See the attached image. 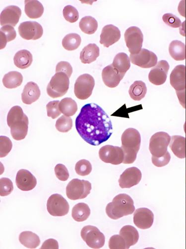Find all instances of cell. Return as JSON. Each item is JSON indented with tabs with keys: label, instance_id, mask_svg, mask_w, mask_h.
Here are the masks:
<instances>
[{
	"label": "cell",
	"instance_id": "cell-1",
	"mask_svg": "<svg viewBox=\"0 0 186 249\" xmlns=\"http://www.w3.org/2000/svg\"><path fill=\"white\" fill-rule=\"evenodd\" d=\"M75 124L79 136L92 146H99L107 141L113 133L110 119L94 103L88 104L82 107Z\"/></svg>",
	"mask_w": 186,
	"mask_h": 249
},
{
	"label": "cell",
	"instance_id": "cell-2",
	"mask_svg": "<svg viewBox=\"0 0 186 249\" xmlns=\"http://www.w3.org/2000/svg\"><path fill=\"white\" fill-rule=\"evenodd\" d=\"M29 123L28 117L21 107L16 106L10 109L7 116V124L14 140L20 141L25 139L28 134Z\"/></svg>",
	"mask_w": 186,
	"mask_h": 249
},
{
	"label": "cell",
	"instance_id": "cell-3",
	"mask_svg": "<svg viewBox=\"0 0 186 249\" xmlns=\"http://www.w3.org/2000/svg\"><path fill=\"white\" fill-rule=\"evenodd\" d=\"M122 146L124 154V164L134 163L137 159L140 143L141 137L139 132L134 128L126 129L121 137Z\"/></svg>",
	"mask_w": 186,
	"mask_h": 249
},
{
	"label": "cell",
	"instance_id": "cell-4",
	"mask_svg": "<svg viewBox=\"0 0 186 249\" xmlns=\"http://www.w3.org/2000/svg\"><path fill=\"white\" fill-rule=\"evenodd\" d=\"M135 211L134 201L127 194H120L116 196L106 207L108 216L113 220L132 214Z\"/></svg>",
	"mask_w": 186,
	"mask_h": 249
},
{
	"label": "cell",
	"instance_id": "cell-5",
	"mask_svg": "<svg viewBox=\"0 0 186 249\" xmlns=\"http://www.w3.org/2000/svg\"><path fill=\"white\" fill-rule=\"evenodd\" d=\"M69 85V78L66 74L56 73L52 77L47 87V94L52 98L61 97L67 93Z\"/></svg>",
	"mask_w": 186,
	"mask_h": 249
},
{
	"label": "cell",
	"instance_id": "cell-6",
	"mask_svg": "<svg viewBox=\"0 0 186 249\" xmlns=\"http://www.w3.org/2000/svg\"><path fill=\"white\" fill-rule=\"evenodd\" d=\"M92 184L89 181L73 179L66 187V195L72 200L86 198L90 194Z\"/></svg>",
	"mask_w": 186,
	"mask_h": 249
},
{
	"label": "cell",
	"instance_id": "cell-7",
	"mask_svg": "<svg viewBox=\"0 0 186 249\" xmlns=\"http://www.w3.org/2000/svg\"><path fill=\"white\" fill-rule=\"evenodd\" d=\"M80 236L91 248L100 249L105 244V236L96 227L91 225L84 227L81 231Z\"/></svg>",
	"mask_w": 186,
	"mask_h": 249
},
{
	"label": "cell",
	"instance_id": "cell-8",
	"mask_svg": "<svg viewBox=\"0 0 186 249\" xmlns=\"http://www.w3.org/2000/svg\"><path fill=\"white\" fill-rule=\"evenodd\" d=\"M171 137L167 133L160 132L155 134L150 141L149 150L153 156L160 157L168 152Z\"/></svg>",
	"mask_w": 186,
	"mask_h": 249
},
{
	"label": "cell",
	"instance_id": "cell-9",
	"mask_svg": "<svg viewBox=\"0 0 186 249\" xmlns=\"http://www.w3.org/2000/svg\"><path fill=\"white\" fill-rule=\"evenodd\" d=\"M94 86V79L91 75H81L75 83V94L80 100H86L92 95Z\"/></svg>",
	"mask_w": 186,
	"mask_h": 249
},
{
	"label": "cell",
	"instance_id": "cell-10",
	"mask_svg": "<svg viewBox=\"0 0 186 249\" xmlns=\"http://www.w3.org/2000/svg\"><path fill=\"white\" fill-rule=\"evenodd\" d=\"M47 209L49 213L53 216H64L69 213L70 206L63 196L59 194H54L50 196L47 200Z\"/></svg>",
	"mask_w": 186,
	"mask_h": 249
},
{
	"label": "cell",
	"instance_id": "cell-11",
	"mask_svg": "<svg viewBox=\"0 0 186 249\" xmlns=\"http://www.w3.org/2000/svg\"><path fill=\"white\" fill-rule=\"evenodd\" d=\"M124 37L130 53H139L142 49L143 41V35L140 28L137 27H130L126 31Z\"/></svg>",
	"mask_w": 186,
	"mask_h": 249
},
{
	"label": "cell",
	"instance_id": "cell-12",
	"mask_svg": "<svg viewBox=\"0 0 186 249\" xmlns=\"http://www.w3.org/2000/svg\"><path fill=\"white\" fill-rule=\"evenodd\" d=\"M170 84L175 89L178 98L186 96V67L176 66L170 76Z\"/></svg>",
	"mask_w": 186,
	"mask_h": 249
},
{
	"label": "cell",
	"instance_id": "cell-13",
	"mask_svg": "<svg viewBox=\"0 0 186 249\" xmlns=\"http://www.w3.org/2000/svg\"><path fill=\"white\" fill-rule=\"evenodd\" d=\"M100 160L106 163L118 165L123 162L124 152L122 148L106 145L101 148L99 151Z\"/></svg>",
	"mask_w": 186,
	"mask_h": 249
},
{
	"label": "cell",
	"instance_id": "cell-14",
	"mask_svg": "<svg viewBox=\"0 0 186 249\" xmlns=\"http://www.w3.org/2000/svg\"><path fill=\"white\" fill-rule=\"evenodd\" d=\"M132 64L142 69H150L157 65V57L152 52L142 49L138 54L130 55Z\"/></svg>",
	"mask_w": 186,
	"mask_h": 249
},
{
	"label": "cell",
	"instance_id": "cell-15",
	"mask_svg": "<svg viewBox=\"0 0 186 249\" xmlns=\"http://www.w3.org/2000/svg\"><path fill=\"white\" fill-rule=\"evenodd\" d=\"M20 36L27 40H36L43 36V27L36 22L28 21L22 23L18 27Z\"/></svg>",
	"mask_w": 186,
	"mask_h": 249
},
{
	"label": "cell",
	"instance_id": "cell-16",
	"mask_svg": "<svg viewBox=\"0 0 186 249\" xmlns=\"http://www.w3.org/2000/svg\"><path fill=\"white\" fill-rule=\"evenodd\" d=\"M170 65L166 60H161L150 71L149 79L150 82L155 86H160L166 81Z\"/></svg>",
	"mask_w": 186,
	"mask_h": 249
},
{
	"label": "cell",
	"instance_id": "cell-17",
	"mask_svg": "<svg viewBox=\"0 0 186 249\" xmlns=\"http://www.w3.org/2000/svg\"><path fill=\"white\" fill-rule=\"evenodd\" d=\"M142 175L140 171L136 167L126 169L120 176L119 183L122 189H130L140 181Z\"/></svg>",
	"mask_w": 186,
	"mask_h": 249
},
{
	"label": "cell",
	"instance_id": "cell-18",
	"mask_svg": "<svg viewBox=\"0 0 186 249\" xmlns=\"http://www.w3.org/2000/svg\"><path fill=\"white\" fill-rule=\"evenodd\" d=\"M133 220L135 225L140 229L148 230L154 223V214L148 209L140 208L135 212Z\"/></svg>",
	"mask_w": 186,
	"mask_h": 249
},
{
	"label": "cell",
	"instance_id": "cell-19",
	"mask_svg": "<svg viewBox=\"0 0 186 249\" xmlns=\"http://www.w3.org/2000/svg\"><path fill=\"white\" fill-rule=\"evenodd\" d=\"M16 183L17 188L22 191H30L35 188L37 180L35 177L29 171L25 169L18 171Z\"/></svg>",
	"mask_w": 186,
	"mask_h": 249
},
{
	"label": "cell",
	"instance_id": "cell-20",
	"mask_svg": "<svg viewBox=\"0 0 186 249\" xmlns=\"http://www.w3.org/2000/svg\"><path fill=\"white\" fill-rule=\"evenodd\" d=\"M22 15V11L19 7L16 6H9L2 12L0 15L1 25H7L15 27L18 23L19 18Z\"/></svg>",
	"mask_w": 186,
	"mask_h": 249
},
{
	"label": "cell",
	"instance_id": "cell-21",
	"mask_svg": "<svg viewBox=\"0 0 186 249\" xmlns=\"http://www.w3.org/2000/svg\"><path fill=\"white\" fill-rule=\"evenodd\" d=\"M121 38V32L112 25H107L102 29L100 35V43L106 48H109L117 43Z\"/></svg>",
	"mask_w": 186,
	"mask_h": 249
},
{
	"label": "cell",
	"instance_id": "cell-22",
	"mask_svg": "<svg viewBox=\"0 0 186 249\" xmlns=\"http://www.w3.org/2000/svg\"><path fill=\"white\" fill-rule=\"evenodd\" d=\"M125 75L120 73L112 64L106 67L102 72L103 82L106 86L112 89L117 87L119 85Z\"/></svg>",
	"mask_w": 186,
	"mask_h": 249
},
{
	"label": "cell",
	"instance_id": "cell-23",
	"mask_svg": "<svg viewBox=\"0 0 186 249\" xmlns=\"http://www.w3.org/2000/svg\"><path fill=\"white\" fill-rule=\"evenodd\" d=\"M41 92L37 85L33 82H29L25 87L22 94V99L24 103L31 105L40 97Z\"/></svg>",
	"mask_w": 186,
	"mask_h": 249
},
{
	"label": "cell",
	"instance_id": "cell-24",
	"mask_svg": "<svg viewBox=\"0 0 186 249\" xmlns=\"http://www.w3.org/2000/svg\"><path fill=\"white\" fill-rule=\"evenodd\" d=\"M170 147L173 154L179 159L186 157V138L181 136H173L171 139Z\"/></svg>",
	"mask_w": 186,
	"mask_h": 249
},
{
	"label": "cell",
	"instance_id": "cell-25",
	"mask_svg": "<svg viewBox=\"0 0 186 249\" xmlns=\"http://www.w3.org/2000/svg\"><path fill=\"white\" fill-rule=\"evenodd\" d=\"M119 233L125 240L127 249L137 244L139 239L138 231L134 227L131 225H126L122 227Z\"/></svg>",
	"mask_w": 186,
	"mask_h": 249
},
{
	"label": "cell",
	"instance_id": "cell-26",
	"mask_svg": "<svg viewBox=\"0 0 186 249\" xmlns=\"http://www.w3.org/2000/svg\"><path fill=\"white\" fill-rule=\"evenodd\" d=\"M99 53V47L95 44H90L80 52V59L82 64H90L96 60Z\"/></svg>",
	"mask_w": 186,
	"mask_h": 249
},
{
	"label": "cell",
	"instance_id": "cell-27",
	"mask_svg": "<svg viewBox=\"0 0 186 249\" xmlns=\"http://www.w3.org/2000/svg\"><path fill=\"white\" fill-rule=\"evenodd\" d=\"M32 54L26 50L17 52L14 58L15 65L19 69L24 70L29 68L32 64Z\"/></svg>",
	"mask_w": 186,
	"mask_h": 249
},
{
	"label": "cell",
	"instance_id": "cell-28",
	"mask_svg": "<svg viewBox=\"0 0 186 249\" xmlns=\"http://www.w3.org/2000/svg\"><path fill=\"white\" fill-rule=\"evenodd\" d=\"M112 65L120 73L125 74L130 68L131 60L126 53H121L115 56Z\"/></svg>",
	"mask_w": 186,
	"mask_h": 249
},
{
	"label": "cell",
	"instance_id": "cell-29",
	"mask_svg": "<svg viewBox=\"0 0 186 249\" xmlns=\"http://www.w3.org/2000/svg\"><path fill=\"white\" fill-rule=\"evenodd\" d=\"M25 11L27 16L31 18H37L43 16L44 7L38 1H25Z\"/></svg>",
	"mask_w": 186,
	"mask_h": 249
},
{
	"label": "cell",
	"instance_id": "cell-30",
	"mask_svg": "<svg viewBox=\"0 0 186 249\" xmlns=\"http://www.w3.org/2000/svg\"><path fill=\"white\" fill-rule=\"evenodd\" d=\"M91 215V210L88 204L79 203L74 206L72 216L77 222H83L87 220Z\"/></svg>",
	"mask_w": 186,
	"mask_h": 249
},
{
	"label": "cell",
	"instance_id": "cell-31",
	"mask_svg": "<svg viewBox=\"0 0 186 249\" xmlns=\"http://www.w3.org/2000/svg\"><path fill=\"white\" fill-rule=\"evenodd\" d=\"M23 81L22 74L17 71L9 72L3 79V85L8 89H14L21 86Z\"/></svg>",
	"mask_w": 186,
	"mask_h": 249
},
{
	"label": "cell",
	"instance_id": "cell-32",
	"mask_svg": "<svg viewBox=\"0 0 186 249\" xmlns=\"http://www.w3.org/2000/svg\"><path fill=\"white\" fill-rule=\"evenodd\" d=\"M171 56L176 61H183L186 59V45L182 41L175 40L169 47Z\"/></svg>",
	"mask_w": 186,
	"mask_h": 249
},
{
	"label": "cell",
	"instance_id": "cell-33",
	"mask_svg": "<svg viewBox=\"0 0 186 249\" xmlns=\"http://www.w3.org/2000/svg\"><path fill=\"white\" fill-rule=\"evenodd\" d=\"M19 241L23 245L29 249H35L40 243L38 235L31 231H24L20 233Z\"/></svg>",
	"mask_w": 186,
	"mask_h": 249
},
{
	"label": "cell",
	"instance_id": "cell-34",
	"mask_svg": "<svg viewBox=\"0 0 186 249\" xmlns=\"http://www.w3.org/2000/svg\"><path fill=\"white\" fill-rule=\"evenodd\" d=\"M147 92V88L145 83L141 81H136L130 87L129 93L132 99L135 101H140L145 97Z\"/></svg>",
	"mask_w": 186,
	"mask_h": 249
},
{
	"label": "cell",
	"instance_id": "cell-35",
	"mask_svg": "<svg viewBox=\"0 0 186 249\" xmlns=\"http://www.w3.org/2000/svg\"><path fill=\"white\" fill-rule=\"evenodd\" d=\"M59 108L61 113L67 117L74 115L78 111L77 104L71 98L62 99L59 103Z\"/></svg>",
	"mask_w": 186,
	"mask_h": 249
},
{
	"label": "cell",
	"instance_id": "cell-36",
	"mask_svg": "<svg viewBox=\"0 0 186 249\" xmlns=\"http://www.w3.org/2000/svg\"><path fill=\"white\" fill-rule=\"evenodd\" d=\"M79 28L82 32L88 35L95 33L98 28L97 20L91 16L82 18L79 24Z\"/></svg>",
	"mask_w": 186,
	"mask_h": 249
},
{
	"label": "cell",
	"instance_id": "cell-37",
	"mask_svg": "<svg viewBox=\"0 0 186 249\" xmlns=\"http://www.w3.org/2000/svg\"><path fill=\"white\" fill-rule=\"evenodd\" d=\"M81 39L77 34L72 33L66 35L62 40V46L69 51L77 50L80 45Z\"/></svg>",
	"mask_w": 186,
	"mask_h": 249
},
{
	"label": "cell",
	"instance_id": "cell-38",
	"mask_svg": "<svg viewBox=\"0 0 186 249\" xmlns=\"http://www.w3.org/2000/svg\"><path fill=\"white\" fill-rule=\"evenodd\" d=\"M16 36V32L12 26L7 25L2 27L0 30L1 50L6 47L7 43L14 40Z\"/></svg>",
	"mask_w": 186,
	"mask_h": 249
},
{
	"label": "cell",
	"instance_id": "cell-39",
	"mask_svg": "<svg viewBox=\"0 0 186 249\" xmlns=\"http://www.w3.org/2000/svg\"><path fill=\"white\" fill-rule=\"evenodd\" d=\"M55 126L60 132L67 133L72 128L73 120L70 117L62 116L57 120Z\"/></svg>",
	"mask_w": 186,
	"mask_h": 249
},
{
	"label": "cell",
	"instance_id": "cell-40",
	"mask_svg": "<svg viewBox=\"0 0 186 249\" xmlns=\"http://www.w3.org/2000/svg\"><path fill=\"white\" fill-rule=\"evenodd\" d=\"M75 171L79 176L82 177L88 176L92 171V164L88 160H81L76 163Z\"/></svg>",
	"mask_w": 186,
	"mask_h": 249
},
{
	"label": "cell",
	"instance_id": "cell-41",
	"mask_svg": "<svg viewBox=\"0 0 186 249\" xmlns=\"http://www.w3.org/2000/svg\"><path fill=\"white\" fill-rule=\"evenodd\" d=\"M63 13L67 21L71 23L76 22L79 18L78 10L74 7L71 5L66 6L63 9Z\"/></svg>",
	"mask_w": 186,
	"mask_h": 249
},
{
	"label": "cell",
	"instance_id": "cell-42",
	"mask_svg": "<svg viewBox=\"0 0 186 249\" xmlns=\"http://www.w3.org/2000/svg\"><path fill=\"white\" fill-rule=\"evenodd\" d=\"M13 144L11 140L6 136L0 137V157L4 158L10 152Z\"/></svg>",
	"mask_w": 186,
	"mask_h": 249
},
{
	"label": "cell",
	"instance_id": "cell-43",
	"mask_svg": "<svg viewBox=\"0 0 186 249\" xmlns=\"http://www.w3.org/2000/svg\"><path fill=\"white\" fill-rule=\"evenodd\" d=\"M13 190V183L9 178H2L0 180V196H8L12 193Z\"/></svg>",
	"mask_w": 186,
	"mask_h": 249
},
{
	"label": "cell",
	"instance_id": "cell-44",
	"mask_svg": "<svg viewBox=\"0 0 186 249\" xmlns=\"http://www.w3.org/2000/svg\"><path fill=\"white\" fill-rule=\"evenodd\" d=\"M162 19L165 24L171 28H177L182 26L181 20L170 13L164 14L162 17Z\"/></svg>",
	"mask_w": 186,
	"mask_h": 249
},
{
	"label": "cell",
	"instance_id": "cell-45",
	"mask_svg": "<svg viewBox=\"0 0 186 249\" xmlns=\"http://www.w3.org/2000/svg\"><path fill=\"white\" fill-rule=\"evenodd\" d=\"M109 247L110 249H125L126 244L125 240L120 235H115L109 240Z\"/></svg>",
	"mask_w": 186,
	"mask_h": 249
},
{
	"label": "cell",
	"instance_id": "cell-46",
	"mask_svg": "<svg viewBox=\"0 0 186 249\" xmlns=\"http://www.w3.org/2000/svg\"><path fill=\"white\" fill-rule=\"evenodd\" d=\"M59 101H53L49 102L46 106L47 115L53 119L59 116L61 112L59 108Z\"/></svg>",
	"mask_w": 186,
	"mask_h": 249
},
{
	"label": "cell",
	"instance_id": "cell-47",
	"mask_svg": "<svg viewBox=\"0 0 186 249\" xmlns=\"http://www.w3.org/2000/svg\"><path fill=\"white\" fill-rule=\"evenodd\" d=\"M56 177L61 181H66L70 177L69 173L67 168L63 164H58L55 169Z\"/></svg>",
	"mask_w": 186,
	"mask_h": 249
},
{
	"label": "cell",
	"instance_id": "cell-48",
	"mask_svg": "<svg viewBox=\"0 0 186 249\" xmlns=\"http://www.w3.org/2000/svg\"><path fill=\"white\" fill-rule=\"evenodd\" d=\"M153 163L157 167L161 168L168 165L171 160L170 153L168 151L166 154L160 157H152Z\"/></svg>",
	"mask_w": 186,
	"mask_h": 249
},
{
	"label": "cell",
	"instance_id": "cell-49",
	"mask_svg": "<svg viewBox=\"0 0 186 249\" xmlns=\"http://www.w3.org/2000/svg\"><path fill=\"white\" fill-rule=\"evenodd\" d=\"M56 72H63L66 74L70 78L73 73V68L71 65L67 61L59 62L56 68Z\"/></svg>",
	"mask_w": 186,
	"mask_h": 249
},
{
	"label": "cell",
	"instance_id": "cell-50",
	"mask_svg": "<svg viewBox=\"0 0 186 249\" xmlns=\"http://www.w3.org/2000/svg\"><path fill=\"white\" fill-rule=\"evenodd\" d=\"M41 249H59L58 242L53 239H49L46 240L41 247Z\"/></svg>",
	"mask_w": 186,
	"mask_h": 249
},
{
	"label": "cell",
	"instance_id": "cell-51",
	"mask_svg": "<svg viewBox=\"0 0 186 249\" xmlns=\"http://www.w3.org/2000/svg\"></svg>",
	"mask_w": 186,
	"mask_h": 249
},
{
	"label": "cell",
	"instance_id": "cell-52",
	"mask_svg": "<svg viewBox=\"0 0 186 249\" xmlns=\"http://www.w3.org/2000/svg\"></svg>",
	"mask_w": 186,
	"mask_h": 249
},
{
	"label": "cell",
	"instance_id": "cell-53",
	"mask_svg": "<svg viewBox=\"0 0 186 249\" xmlns=\"http://www.w3.org/2000/svg\"></svg>",
	"mask_w": 186,
	"mask_h": 249
}]
</instances>
